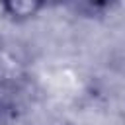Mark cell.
I'll return each instance as SVG.
<instances>
[{"mask_svg": "<svg viewBox=\"0 0 125 125\" xmlns=\"http://www.w3.org/2000/svg\"><path fill=\"white\" fill-rule=\"evenodd\" d=\"M115 2H117V0H72V4H74L80 12H84V14H88V16L102 14V12H105L107 8H111Z\"/></svg>", "mask_w": 125, "mask_h": 125, "instance_id": "7a4b0ae2", "label": "cell"}, {"mask_svg": "<svg viewBox=\"0 0 125 125\" xmlns=\"http://www.w3.org/2000/svg\"><path fill=\"white\" fill-rule=\"evenodd\" d=\"M49 4H57V2H62V0H47Z\"/></svg>", "mask_w": 125, "mask_h": 125, "instance_id": "277c9868", "label": "cell"}, {"mask_svg": "<svg viewBox=\"0 0 125 125\" xmlns=\"http://www.w3.org/2000/svg\"><path fill=\"white\" fill-rule=\"evenodd\" d=\"M4 14L14 21H27L35 18L49 2L47 0H0Z\"/></svg>", "mask_w": 125, "mask_h": 125, "instance_id": "6da1fadb", "label": "cell"}, {"mask_svg": "<svg viewBox=\"0 0 125 125\" xmlns=\"http://www.w3.org/2000/svg\"><path fill=\"white\" fill-rule=\"evenodd\" d=\"M6 111H8V102H6V96H4L2 92H0V121L4 119Z\"/></svg>", "mask_w": 125, "mask_h": 125, "instance_id": "3957f363", "label": "cell"}]
</instances>
